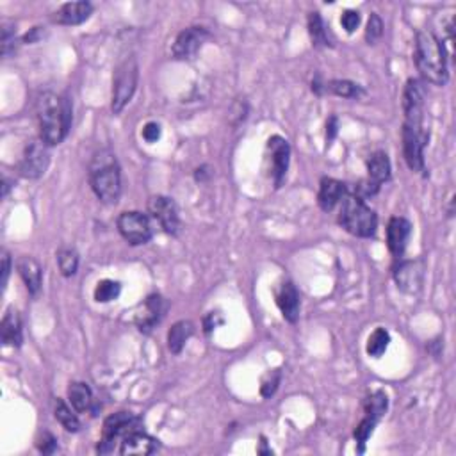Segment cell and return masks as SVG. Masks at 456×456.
<instances>
[{"label":"cell","instance_id":"obj_2","mask_svg":"<svg viewBox=\"0 0 456 456\" xmlns=\"http://www.w3.org/2000/svg\"><path fill=\"white\" fill-rule=\"evenodd\" d=\"M445 47L431 31H419L415 36L413 59L420 77L435 86H445L449 80Z\"/></svg>","mask_w":456,"mask_h":456},{"label":"cell","instance_id":"obj_35","mask_svg":"<svg viewBox=\"0 0 456 456\" xmlns=\"http://www.w3.org/2000/svg\"><path fill=\"white\" fill-rule=\"evenodd\" d=\"M376 424H378V420L374 419V417L366 415V419H362V423H360L359 426H356L355 433H353V435H355V438L360 442V444H364V442H366L367 438H369L371 435H373L374 426H376Z\"/></svg>","mask_w":456,"mask_h":456},{"label":"cell","instance_id":"obj_43","mask_svg":"<svg viewBox=\"0 0 456 456\" xmlns=\"http://www.w3.org/2000/svg\"><path fill=\"white\" fill-rule=\"evenodd\" d=\"M41 27H34L33 31H31V33H27L26 36H23V41H26V43H34V41L38 40V38L41 36Z\"/></svg>","mask_w":456,"mask_h":456},{"label":"cell","instance_id":"obj_44","mask_svg":"<svg viewBox=\"0 0 456 456\" xmlns=\"http://www.w3.org/2000/svg\"><path fill=\"white\" fill-rule=\"evenodd\" d=\"M194 175H196L198 182H203V180H207V176L211 175V171H208V166H201V168H198Z\"/></svg>","mask_w":456,"mask_h":456},{"label":"cell","instance_id":"obj_12","mask_svg":"<svg viewBox=\"0 0 456 456\" xmlns=\"http://www.w3.org/2000/svg\"><path fill=\"white\" fill-rule=\"evenodd\" d=\"M267 152L271 161V175H273L275 187H282L285 176H287L289 161H291V147L287 139L280 136H273L267 141Z\"/></svg>","mask_w":456,"mask_h":456},{"label":"cell","instance_id":"obj_15","mask_svg":"<svg viewBox=\"0 0 456 456\" xmlns=\"http://www.w3.org/2000/svg\"><path fill=\"white\" fill-rule=\"evenodd\" d=\"M396 284L405 292H417L423 284V264L417 260L401 263L394 271Z\"/></svg>","mask_w":456,"mask_h":456},{"label":"cell","instance_id":"obj_29","mask_svg":"<svg viewBox=\"0 0 456 456\" xmlns=\"http://www.w3.org/2000/svg\"><path fill=\"white\" fill-rule=\"evenodd\" d=\"M309 34L310 40H312V45H316V47H328V45H332L330 40H328L327 27H324L319 13H310L309 15Z\"/></svg>","mask_w":456,"mask_h":456},{"label":"cell","instance_id":"obj_19","mask_svg":"<svg viewBox=\"0 0 456 456\" xmlns=\"http://www.w3.org/2000/svg\"><path fill=\"white\" fill-rule=\"evenodd\" d=\"M346 196V186L342 182L335 179H328L324 176L321 180L319 194H317V203L323 208L324 212H330L339 201H342V198Z\"/></svg>","mask_w":456,"mask_h":456},{"label":"cell","instance_id":"obj_27","mask_svg":"<svg viewBox=\"0 0 456 456\" xmlns=\"http://www.w3.org/2000/svg\"><path fill=\"white\" fill-rule=\"evenodd\" d=\"M388 342H391V335L385 328H376L373 334L367 339V355L374 356V359H380L388 348Z\"/></svg>","mask_w":456,"mask_h":456},{"label":"cell","instance_id":"obj_23","mask_svg":"<svg viewBox=\"0 0 456 456\" xmlns=\"http://www.w3.org/2000/svg\"><path fill=\"white\" fill-rule=\"evenodd\" d=\"M193 334H194V324L191 323V321L182 319V321H179V323L173 324L168 332V349L169 351L175 353V355H179Z\"/></svg>","mask_w":456,"mask_h":456},{"label":"cell","instance_id":"obj_3","mask_svg":"<svg viewBox=\"0 0 456 456\" xmlns=\"http://www.w3.org/2000/svg\"><path fill=\"white\" fill-rule=\"evenodd\" d=\"M90 182L95 194L104 203L112 205L122 194V173L118 161L109 150L98 152L90 166Z\"/></svg>","mask_w":456,"mask_h":456},{"label":"cell","instance_id":"obj_4","mask_svg":"<svg viewBox=\"0 0 456 456\" xmlns=\"http://www.w3.org/2000/svg\"><path fill=\"white\" fill-rule=\"evenodd\" d=\"M339 223L346 232L356 238H373L378 230V216L356 194H346L339 212Z\"/></svg>","mask_w":456,"mask_h":456},{"label":"cell","instance_id":"obj_13","mask_svg":"<svg viewBox=\"0 0 456 456\" xmlns=\"http://www.w3.org/2000/svg\"><path fill=\"white\" fill-rule=\"evenodd\" d=\"M426 132H417V130L403 125V154H405V161L412 171H424L423 148L426 144Z\"/></svg>","mask_w":456,"mask_h":456},{"label":"cell","instance_id":"obj_39","mask_svg":"<svg viewBox=\"0 0 456 456\" xmlns=\"http://www.w3.org/2000/svg\"><path fill=\"white\" fill-rule=\"evenodd\" d=\"M143 139L147 141V143H155V141L161 137V125L155 122H148L147 125L143 127Z\"/></svg>","mask_w":456,"mask_h":456},{"label":"cell","instance_id":"obj_30","mask_svg":"<svg viewBox=\"0 0 456 456\" xmlns=\"http://www.w3.org/2000/svg\"><path fill=\"white\" fill-rule=\"evenodd\" d=\"M58 264L65 277H73L79 267V253L73 248H61L58 252Z\"/></svg>","mask_w":456,"mask_h":456},{"label":"cell","instance_id":"obj_34","mask_svg":"<svg viewBox=\"0 0 456 456\" xmlns=\"http://www.w3.org/2000/svg\"><path fill=\"white\" fill-rule=\"evenodd\" d=\"M15 26H11V23L8 22H2V54L4 55H9L15 51Z\"/></svg>","mask_w":456,"mask_h":456},{"label":"cell","instance_id":"obj_32","mask_svg":"<svg viewBox=\"0 0 456 456\" xmlns=\"http://www.w3.org/2000/svg\"><path fill=\"white\" fill-rule=\"evenodd\" d=\"M387 406H388L387 394H385L383 391H378L366 401V413L367 415L374 417L376 420H380L381 417H383V413L387 412Z\"/></svg>","mask_w":456,"mask_h":456},{"label":"cell","instance_id":"obj_33","mask_svg":"<svg viewBox=\"0 0 456 456\" xmlns=\"http://www.w3.org/2000/svg\"><path fill=\"white\" fill-rule=\"evenodd\" d=\"M381 36H383V22H381V18L376 13H373L366 27V41L369 45H374Z\"/></svg>","mask_w":456,"mask_h":456},{"label":"cell","instance_id":"obj_28","mask_svg":"<svg viewBox=\"0 0 456 456\" xmlns=\"http://www.w3.org/2000/svg\"><path fill=\"white\" fill-rule=\"evenodd\" d=\"M54 413H55V419L61 423V426L65 428L66 431H72V433H77V431L80 430V420L79 417L75 415V413L70 410V406L66 405L63 399H58L55 401V408H54Z\"/></svg>","mask_w":456,"mask_h":456},{"label":"cell","instance_id":"obj_8","mask_svg":"<svg viewBox=\"0 0 456 456\" xmlns=\"http://www.w3.org/2000/svg\"><path fill=\"white\" fill-rule=\"evenodd\" d=\"M118 230L123 235V239L134 246L147 245L154 235L150 218L137 211H127L120 214Z\"/></svg>","mask_w":456,"mask_h":456},{"label":"cell","instance_id":"obj_31","mask_svg":"<svg viewBox=\"0 0 456 456\" xmlns=\"http://www.w3.org/2000/svg\"><path fill=\"white\" fill-rule=\"evenodd\" d=\"M122 292V285L115 280H102L95 287V299L98 303H109L116 299Z\"/></svg>","mask_w":456,"mask_h":456},{"label":"cell","instance_id":"obj_21","mask_svg":"<svg viewBox=\"0 0 456 456\" xmlns=\"http://www.w3.org/2000/svg\"><path fill=\"white\" fill-rule=\"evenodd\" d=\"M0 332H2V342L6 346H22L23 335H22V321L16 310L9 309L2 317V324H0Z\"/></svg>","mask_w":456,"mask_h":456},{"label":"cell","instance_id":"obj_41","mask_svg":"<svg viewBox=\"0 0 456 456\" xmlns=\"http://www.w3.org/2000/svg\"><path fill=\"white\" fill-rule=\"evenodd\" d=\"M337 132H339V120L335 118V116H332V118L328 120V123H327V139H328V143L335 139Z\"/></svg>","mask_w":456,"mask_h":456},{"label":"cell","instance_id":"obj_25","mask_svg":"<svg viewBox=\"0 0 456 456\" xmlns=\"http://www.w3.org/2000/svg\"><path fill=\"white\" fill-rule=\"evenodd\" d=\"M68 399L77 412H86V410H90L91 403H93V394H91L90 385L83 383V381L72 383L68 388Z\"/></svg>","mask_w":456,"mask_h":456},{"label":"cell","instance_id":"obj_42","mask_svg":"<svg viewBox=\"0 0 456 456\" xmlns=\"http://www.w3.org/2000/svg\"><path fill=\"white\" fill-rule=\"evenodd\" d=\"M214 317H216V314H214V312H211V314H208V316H207V317H205L203 324H205V332H207V334H208V332H212V330H214V328H216V327H218V324H219V323H221V321H219V323H218V321H216V319H214Z\"/></svg>","mask_w":456,"mask_h":456},{"label":"cell","instance_id":"obj_17","mask_svg":"<svg viewBox=\"0 0 456 456\" xmlns=\"http://www.w3.org/2000/svg\"><path fill=\"white\" fill-rule=\"evenodd\" d=\"M159 447V440H155L150 435L143 433L141 430L132 431L122 440L120 452L125 456H147L152 455Z\"/></svg>","mask_w":456,"mask_h":456},{"label":"cell","instance_id":"obj_11","mask_svg":"<svg viewBox=\"0 0 456 456\" xmlns=\"http://www.w3.org/2000/svg\"><path fill=\"white\" fill-rule=\"evenodd\" d=\"M148 211L150 214L161 223V226L164 228L166 234L176 235L180 228V218H179V208H176V203L168 196H162V194H157V196H152L148 200Z\"/></svg>","mask_w":456,"mask_h":456},{"label":"cell","instance_id":"obj_26","mask_svg":"<svg viewBox=\"0 0 456 456\" xmlns=\"http://www.w3.org/2000/svg\"><path fill=\"white\" fill-rule=\"evenodd\" d=\"M324 90L342 98H360L364 95L362 86H359L356 83H351V80H341V79L327 83L324 84Z\"/></svg>","mask_w":456,"mask_h":456},{"label":"cell","instance_id":"obj_10","mask_svg":"<svg viewBox=\"0 0 456 456\" xmlns=\"http://www.w3.org/2000/svg\"><path fill=\"white\" fill-rule=\"evenodd\" d=\"M208 38H211V34H208V31L205 29V27H187V29H184L182 33L176 36L175 43H173V58L179 59V61L194 59Z\"/></svg>","mask_w":456,"mask_h":456},{"label":"cell","instance_id":"obj_14","mask_svg":"<svg viewBox=\"0 0 456 456\" xmlns=\"http://www.w3.org/2000/svg\"><path fill=\"white\" fill-rule=\"evenodd\" d=\"M91 13H93V6L86 0H83V2H68V4H63L52 15V20L59 26H80V23H84L90 18Z\"/></svg>","mask_w":456,"mask_h":456},{"label":"cell","instance_id":"obj_36","mask_svg":"<svg viewBox=\"0 0 456 456\" xmlns=\"http://www.w3.org/2000/svg\"><path fill=\"white\" fill-rule=\"evenodd\" d=\"M280 371H273V373H270L266 376V380L263 381V385H260V394H263V398H271V396L277 392L278 385H280Z\"/></svg>","mask_w":456,"mask_h":456},{"label":"cell","instance_id":"obj_22","mask_svg":"<svg viewBox=\"0 0 456 456\" xmlns=\"http://www.w3.org/2000/svg\"><path fill=\"white\" fill-rule=\"evenodd\" d=\"M367 173H369V180L376 186H381L391 179V161L385 152H376L367 161Z\"/></svg>","mask_w":456,"mask_h":456},{"label":"cell","instance_id":"obj_16","mask_svg":"<svg viewBox=\"0 0 456 456\" xmlns=\"http://www.w3.org/2000/svg\"><path fill=\"white\" fill-rule=\"evenodd\" d=\"M410 234H412V225L405 218H392L387 226V243L388 250L394 255L401 257L405 253L406 245H408Z\"/></svg>","mask_w":456,"mask_h":456},{"label":"cell","instance_id":"obj_40","mask_svg":"<svg viewBox=\"0 0 456 456\" xmlns=\"http://www.w3.org/2000/svg\"><path fill=\"white\" fill-rule=\"evenodd\" d=\"M9 273H11V257L8 252H2V289H6L9 280Z\"/></svg>","mask_w":456,"mask_h":456},{"label":"cell","instance_id":"obj_9","mask_svg":"<svg viewBox=\"0 0 456 456\" xmlns=\"http://www.w3.org/2000/svg\"><path fill=\"white\" fill-rule=\"evenodd\" d=\"M48 164H51L48 144H45L41 139H33L23 150L18 169L26 179H40L48 169Z\"/></svg>","mask_w":456,"mask_h":456},{"label":"cell","instance_id":"obj_18","mask_svg":"<svg viewBox=\"0 0 456 456\" xmlns=\"http://www.w3.org/2000/svg\"><path fill=\"white\" fill-rule=\"evenodd\" d=\"M277 303L282 310V316L289 323H296L299 317V295L292 282H284L277 295Z\"/></svg>","mask_w":456,"mask_h":456},{"label":"cell","instance_id":"obj_37","mask_svg":"<svg viewBox=\"0 0 456 456\" xmlns=\"http://www.w3.org/2000/svg\"><path fill=\"white\" fill-rule=\"evenodd\" d=\"M36 445L43 455H52V452L55 451V447H58V440H55V437L51 433V431H43L41 437L38 438Z\"/></svg>","mask_w":456,"mask_h":456},{"label":"cell","instance_id":"obj_20","mask_svg":"<svg viewBox=\"0 0 456 456\" xmlns=\"http://www.w3.org/2000/svg\"><path fill=\"white\" fill-rule=\"evenodd\" d=\"M16 270L26 282L27 291L31 295H38L41 289V280H43V270H41L40 263L34 260L33 257H20L18 263H16Z\"/></svg>","mask_w":456,"mask_h":456},{"label":"cell","instance_id":"obj_38","mask_svg":"<svg viewBox=\"0 0 456 456\" xmlns=\"http://www.w3.org/2000/svg\"><path fill=\"white\" fill-rule=\"evenodd\" d=\"M341 23H342V27L346 29V33H349V34L355 33L356 27L360 26V13L351 11V9H349V11H346L344 15H342Z\"/></svg>","mask_w":456,"mask_h":456},{"label":"cell","instance_id":"obj_5","mask_svg":"<svg viewBox=\"0 0 456 456\" xmlns=\"http://www.w3.org/2000/svg\"><path fill=\"white\" fill-rule=\"evenodd\" d=\"M137 79H139V66H137L136 58L130 55L116 70L111 104V109L115 115H120L130 102V98H132L134 91L137 88Z\"/></svg>","mask_w":456,"mask_h":456},{"label":"cell","instance_id":"obj_6","mask_svg":"<svg viewBox=\"0 0 456 456\" xmlns=\"http://www.w3.org/2000/svg\"><path fill=\"white\" fill-rule=\"evenodd\" d=\"M141 430V420L130 412L112 413L104 423V435L98 444V452H111L115 449V442H122L132 431Z\"/></svg>","mask_w":456,"mask_h":456},{"label":"cell","instance_id":"obj_1","mask_svg":"<svg viewBox=\"0 0 456 456\" xmlns=\"http://www.w3.org/2000/svg\"><path fill=\"white\" fill-rule=\"evenodd\" d=\"M36 116L40 125V139L48 147L63 143L72 125L70 102L52 91H45L38 97Z\"/></svg>","mask_w":456,"mask_h":456},{"label":"cell","instance_id":"obj_24","mask_svg":"<svg viewBox=\"0 0 456 456\" xmlns=\"http://www.w3.org/2000/svg\"><path fill=\"white\" fill-rule=\"evenodd\" d=\"M162 316V298L159 295L150 296L144 302V314L137 317V327L141 332H150L161 321Z\"/></svg>","mask_w":456,"mask_h":456},{"label":"cell","instance_id":"obj_7","mask_svg":"<svg viewBox=\"0 0 456 456\" xmlns=\"http://www.w3.org/2000/svg\"><path fill=\"white\" fill-rule=\"evenodd\" d=\"M424 100H426V88L419 79H410L403 93V112H405V125L417 132L423 130Z\"/></svg>","mask_w":456,"mask_h":456}]
</instances>
